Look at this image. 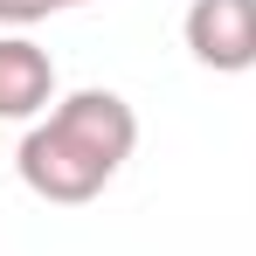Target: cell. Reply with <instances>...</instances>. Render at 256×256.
Instances as JSON below:
<instances>
[{"label": "cell", "instance_id": "1", "mask_svg": "<svg viewBox=\"0 0 256 256\" xmlns=\"http://www.w3.org/2000/svg\"><path fill=\"white\" fill-rule=\"evenodd\" d=\"M132 146H138V111L118 90H70V97L48 104V118L28 125L21 152H14V173L35 201L84 208L118 180Z\"/></svg>", "mask_w": 256, "mask_h": 256}, {"label": "cell", "instance_id": "2", "mask_svg": "<svg viewBox=\"0 0 256 256\" xmlns=\"http://www.w3.org/2000/svg\"><path fill=\"white\" fill-rule=\"evenodd\" d=\"M180 35L201 70L242 76V70H256V0H194Z\"/></svg>", "mask_w": 256, "mask_h": 256}, {"label": "cell", "instance_id": "3", "mask_svg": "<svg viewBox=\"0 0 256 256\" xmlns=\"http://www.w3.org/2000/svg\"><path fill=\"white\" fill-rule=\"evenodd\" d=\"M56 104V62L42 42L28 35H0V118L7 125H28Z\"/></svg>", "mask_w": 256, "mask_h": 256}, {"label": "cell", "instance_id": "4", "mask_svg": "<svg viewBox=\"0 0 256 256\" xmlns=\"http://www.w3.org/2000/svg\"><path fill=\"white\" fill-rule=\"evenodd\" d=\"M42 14H56V0H0V21H7V28H28V21H42Z\"/></svg>", "mask_w": 256, "mask_h": 256}, {"label": "cell", "instance_id": "5", "mask_svg": "<svg viewBox=\"0 0 256 256\" xmlns=\"http://www.w3.org/2000/svg\"><path fill=\"white\" fill-rule=\"evenodd\" d=\"M62 7H90V0H56V14H62Z\"/></svg>", "mask_w": 256, "mask_h": 256}]
</instances>
